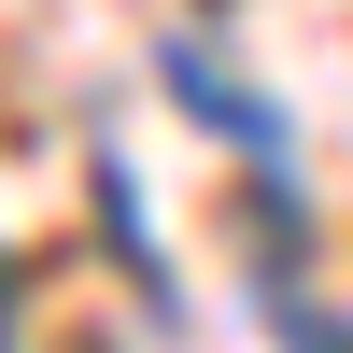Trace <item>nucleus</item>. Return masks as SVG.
I'll use <instances>...</instances> for the list:
<instances>
[{
    "mask_svg": "<svg viewBox=\"0 0 353 353\" xmlns=\"http://www.w3.org/2000/svg\"><path fill=\"white\" fill-rule=\"evenodd\" d=\"M156 85H170V99H198V113H212L226 141H254V156L283 141V113H269V99H241V85H226V71H212L198 43H156Z\"/></svg>",
    "mask_w": 353,
    "mask_h": 353,
    "instance_id": "1",
    "label": "nucleus"
}]
</instances>
